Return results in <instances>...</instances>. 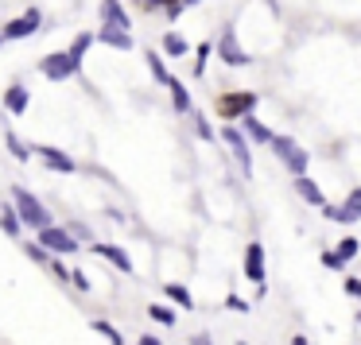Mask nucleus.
I'll return each mask as SVG.
<instances>
[{"mask_svg": "<svg viewBox=\"0 0 361 345\" xmlns=\"http://www.w3.org/2000/svg\"><path fill=\"white\" fill-rule=\"evenodd\" d=\"M97 43H105V47H113V51H133V35H128L125 27H102V32H97Z\"/></svg>", "mask_w": 361, "mask_h": 345, "instance_id": "16", "label": "nucleus"}, {"mask_svg": "<svg viewBox=\"0 0 361 345\" xmlns=\"http://www.w3.org/2000/svg\"><path fill=\"white\" fill-rule=\"evenodd\" d=\"M148 318L159 322V326H175V310H171V306H164V303H152L148 306Z\"/></svg>", "mask_w": 361, "mask_h": 345, "instance_id": "23", "label": "nucleus"}, {"mask_svg": "<svg viewBox=\"0 0 361 345\" xmlns=\"http://www.w3.org/2000/svg\"><path fill=\"white\" fill-rule=\"evenodd\" d=\"M164 55H171V58H187V55H190V43L183 39L179 32H167V35H164Z\"/></svg>", "mask_w": 361, "mask_h": 345, "instance_id": "20", "label": "nucleus"}, {"mask_svg": "<svg viewBox=\"0 0 361 345\" xmlns=\"http://www.w3.org/2000/svg\"><path fill=\"white\" fill-rule=\"evenodd\" d=\"M245 275L257 287H264V244L260 241H249V249H245Z\"/></svg>", "mask_w": 361, "mask_h": 345, "instance_id": "12", "label": "nucleus"}, {"mask_svg": "<svg viewBox=\"0 0 361 345\" xmlns=\"http://www.w3.org/2000/svg\"><path fill=\"white\" fill-rule=\"evenodd\" d=\"M322 213H326V221H342V225L361 221V187L350 190V198H345L342 206H322Z\"/></svg>", "mask_w": 361, "mask_h": 345, "instance_id": "8", "label": "nucleus"}, {"mask_svg": "<svg viewBox=\"0 0 361 345\" xmlns=\"http://www.w3.org/2000/svg\"><path fill=\"white\" fill-rule=\"evenodd\" d=\"M221 140L229 144V151H233V159L241 163V171L245 175H252V151H249V136H245V128H233V125H226L221 128Z\"/></svg>", "mask_w": 361, "mask_h": 345, "instance_id": "4", "label": "nucleus"}, {"mask_svg": "<svg viewBox=\"0 0 361 345\" xmlns=\"http://www.w3.org/2000/svg\"><path fill=\"white\" fill-rule=\"evenodd\" d=\"M27 105H32V94H27V86H20V82H12L8 94H4V109H8V117H24Z\"/></svg>", "mask_w": 361, "mask_h": 345, "instance_id": "14", "label": "nucleus"}, {"mask_svg": "<svg viewBox=\"0 0 361 345\" xmlns=\"http://www.w3.org/2000/svg\"><path fill=\"white\" fill-rule=\"evenodd\" d=\"M187 117H190V125H195V132L202 136V140H218V136H214V128H210V120H206V117H202V113H198V109H190Z\"/></svg>", "mask_w": 361, "mask_h": 345, "instance_id": "25", "label": "nucleus"}, {"mask_svg": "<svg viewBox=\"0 0 361 345\" xmlns=\"http://www.w3.org/2000/svg\"><path fill=\"white\" fill-rule=\"evenodd\" d=\"M295 190H299V198L303 202H311V206H326V198H322V190H319V182L314 179H307V175H295Z\"/></svg>", "mask_w": 361, "mask_h": 345, "instance_id": "18", "label": "nucleus"}, {"mask_svg": "<svg viewBox=\"0 0 361 345\" xmlns=\"http://www.w3.org/2000/svg\"><path fill=\"white\" fill-rule=\"evenodd\" d=\"M252 105H257V94H245V89H237V94L229 97H218V117H249Z\"/></svg>", "mask_w": 361, "mask_h": 345, "instance_id": "9", "label": "nucleus"}, {"mask_svg": "<svg viewBox=\"0 0 361 345\" xmlns=\"http://www.w3.org/2000/svg\"><path fill=\"white\" fill-rule=\"evenodd\" d=\"M218 58H221L226 66H249V63H252V55L241 47V43H237L233 27H226V32H221V39H218Z\"/></svg>", "mask_w": 361, "mask_h": 345, "instance_id": "7", "label": "nucleus"}, {"mask_svg": "<svg viewBox=\"0 0 361 345\" xmlns=\"http://www.w3.org/2000/svg\"><path fill=\"white\" fill-rule=\"evenodd\" d=\"M291 345H311V341H307L303 334H295V337H291Z\"/></svg>", "mask_w": 361, "mask_h": 345, "instance_id": "36", "label": "nucleus"}, {"mask_svg": "<svg viewBox=\"0 0 361 345\" xmlns=\"http://www.w3.org/2000/svg\"><path fill=\"white\" fill-rule=\"evenodd\" d=\"M32 151L43 159V163H47V171H59V175H74V171H78V163H74L66 151L51 148V144H32Z\"/></svg>", "mask_w": 361, "mask_h": 345, "instance_id": "10", "label": "nucleus"}, {"mask_svg": "<svg viewBox=\"0 0 361 345\" xmlns=\"http://www.w3.org/2000/svg\"><path fill=\"white\" fill-rule=\"evenodd\" d=\"M43 27V12L39 8H27L24 16H16L12 24H4V43H12V39H27V35H35Z\"/></svg>", "mask_w": 361, "mask_h": 345, "instance_id": "5", "label": "nucleus"}, {"mask_svg": "<svg viewBox=\"0 0 361 345\" xmlns=\"http://www.w3.org/2000/svg\"><path fill=\"white\" fill-rule=\"evenodd\" d=\"M94 334H105V341H109V345H125V337L117 334V326L105 322V318H94Z\"/></svg>", "mask_w": 361, "mask_h": 345, "instance_id": "24", "label": "nucleus"}, {"mask_svg": "<svg viewBox=\"0 0 361 345\" xmlns=\"http://www.w3.org/2000/svg\"><path fill=\"white\" fill-rule=\"evenodd\" d=\"M8 198L16 202L20 218H24V225L32 229V233H39V229L55 225V221H51V210H47V206H43L35 194H32V190H24V187H12V190H8Z\"/></svg>", "mask_w": 361, "mask_h": 345, "instance_id": "1", "label": "nucleus"}, {"mask_svg": "<svg viewBox=\"0 0 361 345\" xmlns=\"http://www.w3.org/2000/svg\"><path fill=\"white\" fill-rule=\"evenodd\" d=\"M136 345H164V341H159V337H152V334H144V337H140V341H136Z\"/></svg>", "mask_w": 361, "mask_h": 345, "instance_id": "35", "label": "nucleus"}, {"mask_svg": "<svg viewBox=\"0 0 361 345\" xmlns=\"http://www.w3.org/2000/svg\"><path fill=\"white\" fill-rule=\"evenodd\" d=\"M0 225H4V233H8L12 241H20V233H24V218H20V210H16L12 198L0 206Z\"/></svg>", "mask_w": 361, "mask_h": 345, "instance_id": "15", "label": "nucleus"}, {"mask_svg": "<svg viewBox=\"0 0 361 345\" xmlns=\"http://www.w3.org/2000/svg\"><path fill=\"white\" fill-rule=\"evenodd\" d=\"M94 252H97V256H105V260H109V264L117 268V272H125V275H133V272H136L133 256H128V252L121 249V244H109V241H97V244H94Z\"/></svg>", "mask_w": 361, "mask_h": 345, "instance_id": "11", "label": "nucleus"}, {"mask_svg": "<svg viewBox=\"0 0 361 345\" xmlns=\"http://www.w3.org/2000/svg\"><path fill=\"white\" fill-rule=\"evenodd\" d=\"M237 345H249V341H237Z\"/></svg>", "mask_w": 361, "mask_h": 345, "instance_id": "38", "label": "nucleus"}, {"mask_svg": "<svg viewBox=\"0 0 361 345\" xmlns=\"http://www.w3.org/2000/svg\"><path fill=\"white\" fill-rule=\"evenodd\" d=\"M241 128H245V136H249L252 144H272V140H276V132H272V128H268V125H260V120L252 117V113H249V117H241Z\"/></svg>", "mask_w": 361, "mask_h": 345, "instance_id": "17", "label": "nucleus"}, {"mask_svg": "<svg viewBox=\"0 0 361 345\" xmlns=\"http://www.w3.org/2000/svg\"><path fill=\"white\" fill-rule=\"evenodd\" d=\"M148 70H152V74H156V82H159V86H167V82H171V74H167V66H164V58H159V55H156V51H152V55H148Z\"/></svg>", "mask_w": 361, "mask_h": 345, "instance_id": "27", "label": "nucleus"}, {"mask_svg": "<svg viewBox=\"0 0 361 345\" xmlns=\"http://www.w3.org/2000/svg\"><path fill=\"white\" fill-rule=\"evenodd\" d=\"M39 244H47L55 256H71V252H78V241L71 237V229H59V225H47V229H39Z\"/></svg>", "mask_w": 361, "mask_h": 345, "instance_id": "6", "label": "nucleus"}, {"mask_svg": "<svg viewBox=\"0 0 361 345\" xmlns=\"http://www.w3.org/2000/svg\"><path fill=\"white\" fill-rule=\"evenodd\" d=\"M322 264H326L330 272H342V268H345V264H342V256H338V252H322Z\"/></svg>", "mask_w": 361, "mask_h": 345, "instance_id": "32", "label": "nucleus"}, {"mask_svg": "<svg viewBox=\"0 0 361 345\" xmlns=\"http://www.w3.org/2000/svg\"><path fill=\"white\" fill-rule=\"evenodd\" d=\"M226 306H229V310H237V314H249V303H245L241 295H229V299H226Z\"/></svg>", "mask_w": 361, "mask_h": 345, "instance_id": "33", "label": "nucleus"}, {"mask_svg": "<svg viewBox=\"0 0 361 345\" xmlns=\"http://www.w3.org/2000/svg\"><path fill=\"white\" fill-rule=\"evenodd\" d=\"M71 272H74V268H66L63 260H51V275H55V280L66 283V280H71Z\"/></svg>", "mask_w": 361, "mask_h": 345, "instance_id": "31", "label": "nucleus"}, {"mask_svg": "<svg viewBox=\"0 0 361 345\" xmlns=\"http://www.w3.org/2000/svg\"><path fill=\"white\" fill-rule=\"evenodd\" d=\"M24 252L35 260V264H51V249H47V244H24Z\"/></svg>", "mask_w": 361, "mask_h": 345, "instance_id": "28", "label": "nucleus"}, {"mask_svg": "<svg viewBox=\"0 0 361 345\" xmlns=\"http://www.w3.org/2000/svg\"><path fill=\"white\" fill-rule=\"evenodd\" d=\"M334 252H338V256H342V264H350V260H353V256H357V252H361V241H357V237H342Z\"/></svg>", "mask_w": 361, "mask_h": 345, "instance_id": "22", "label": "nucleus"}, {"mask_svg": "<svg viewBox=\"0 0 361 345\" xmlns=\"http://www.w3.org/2000/svg\"><path fill=\"white\" fill-rule=\"evenodd\" d=\"M345 291H350V295H357V299H361V280H345Z\"/></svg>", "mask_w": 361, "mask_h": 345, "instance_id": "34", "label": "nucleus"}, {"mask_svg": "<svg viewBox=\"0 0 361 345\" xmlns=\"http://www.w3.org/2000/svg\"><path fill=\"white\" fill-rule=\"evenodd\" d=\"M167 89H171V105H175V113H183V117H187V113L195 109V105H190V94H187V86H183V82L171 74V82H167Z\"/></svg>", "mask_w": 361, "mask_h": 345, "instance_id": "19", "label": "nucleus"}, {"mask_svg": "<svg viewBox=\"0 0 361 345\" xmlns=\"http://www.w3.org/2000/svg\"><path fill=\"white\" fill-rule=\"evenodd\" d=\"M183 4H198V0H183Z\"/></svg>", "mask_w": 361, "mask_h": 345, "instance_id": "37", "label": "nucleus"}, {"mask_svg": "<svg viewBox=\"0 0 361 345\" xmlns=\"http://www.w3.org/2000/svg\"><path fill=\"white\" fill-rule=\"evenodd\" d=\"M78 70H82V63L71 55V51H51V55L39 63V74L47 82H66V78H74Z\"/></svg>", "mask_w": 361, "mask_h": 345, "instance_id": "3", "label": "nucleus"}, {"mask_svg": "<svg viewBox=\"0 0 361 345\" xmlns=\"http://www.w3.org/2000/svg\"><path fill=\"white\" fill-rule=\"evenodd\" d=\"M71 283H74L78 291H90V287H94V283H90V275L82 272V268H74V272H71Z\"/></svg>", "mask_w": 361, "mask_h": 345, "instance_id": "30", "label": "nucleus"}, {"mask_svg": "<svg viewBox=\"0 0 361 345\" xmlns=\"http://www.w3.org/2000/svg\"><path fill=\"white\" fill-rule=\"evenodd\" d=\"M268 148H272V156L280 159V163L288 167L291 175H307V167H311V151L299 148V144L291 140V136H276V140L268 144Z\"/></svg>", "mask_w": 361, "mask_h": 345, "instance_id": "2", "label": "nucleus"}, {"mask_svg": "<svg viewBox=\"0 0 361 345\" xmlns=\"http://www.w3.org/2000/svg\"><path fill=\"white\" fill-rule=\"evenodd\" d=\"M357 322H361V310H357Z\"/></svg>", "mask_w": 361, "mask_h": 345, "instance_id": "39", "label": "nucleus"}, {"mask_svg": "<svg viewBox=\"0 0 361 345\" xmlns=\"http://www.w3.org/2000/svg\"><path fill=\"white\" fill-rule=\"evenodd\" d=\"M210 43H198V47H195V74H202L206 70V58H210Z\"/></svg>", "mask_w": 361, "mask_h": 345, "instance_id": "29", "label": "nucleus"}, {"mask_svg": "<svg viewBox=\"0 0 361 345\" xmlns=\"http://www.w3.org/2000/svg\"><path fill=\"white\" fill-rule=\"evenodd\" d=\"M4 144H8V151H12V159H20V163H27V159H32V151H27V148H24V144H20V140H16V132H12V128H8V132H4Z\"/></svg>", "mask_w": 361, "mask_h": 345, "instance_id": "26", "label": "nucleus"}, {"mask_svg": "<svg viewBox=\"0 0 361 345\" xmlns=\"http://www.w3.org/2000/svg\"><path fill=\"white\" fill-rule=\"evenodd\" d=\"M164 295L171 299L175 306H187V310H195V295H190V291L183 287V283H167V287H164Z\"/></svg>", "mask_w": 361, "mask_h": 345, "instance_id": "21", "label": "nucleus"}, {"mask_svg": "<svg viewBox=\"0 0 361 345\" xmlns=\"http://www.w3.org/2000/svg\"><path fill=\"white\" fill-rule=\"evenodd\" d=\"M97 16H102V27H125L128 32V12L121 8V0H102V8H97Z\"/></svg>", "mask_w": 361, "mask_h": 345, "instance_id": "13", "label": "nucleus"}]
</instances>
